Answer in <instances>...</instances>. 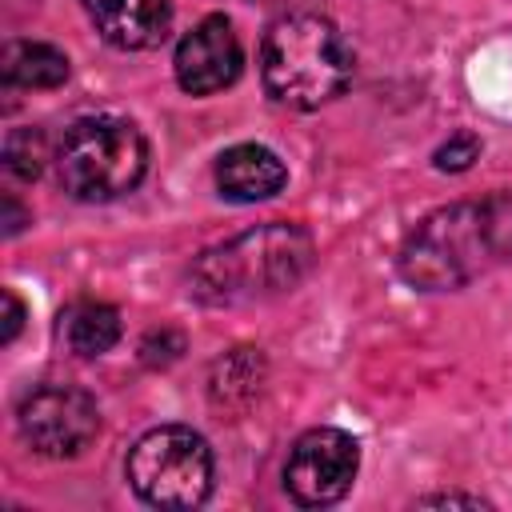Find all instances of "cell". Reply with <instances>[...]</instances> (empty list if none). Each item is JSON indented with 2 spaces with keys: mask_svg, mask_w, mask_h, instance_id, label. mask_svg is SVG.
<instances>
[{
  "mask_svg": "<svg viewBox=\"0 0 512 512\" xmlns=\"http://www.w3.org/2000/svg\"><path fill=\"white\" fill-rule=\"evenodd\" d=\"M512 256V196L460 200L428 212L400 244V276L412 288H464Z\"/></svg>",
  "mask_w": 512,
  "mask_h": 512,
  "instance_id": "cell-1",
  "label": "cell"
},
{
  "mask_svg": "<svg viewBox=\"0 0 512 512\" xmlns=\"http://www.w3.org/2000/svg\"><path fill=\"white\" fill-rule=\"evenodd\" d=\"M312 256L316 244L300 224L268 220L224 244L204 248L192 260L188 284L192 296L204 304H252L296 288L312 268Z\"/></svg>",
  "mask_w": 512,
  "mask_h": 512,
  "instance_id": "cell-2",
  "label": "cell"
},
{
  "mask_svg": "<svg viewBox=\"0 0 512 512\" xmlns=\"http://www.w3.org/2000/svg\"><path fill=\"white\" fill-rule=\"evenodd\" d=\"M260 76L268 96L288 108H320L352 80V48L332 20L296 12L276 20L260 44Z\"/></svg>",
  "mask_w": 512,
  "mask_h": 512,
  "instance_id": "cell-3",
  "label": "cell"
},
{
  "mask_svg": "<svg viewBox=\"0 0 512 512\" xmlns=\"http://www.w3.org/2000/svg\"><path fill=\"white\" fill-rule=\"evenodd\" d=\"M148 168V140L132 120L84 116L76 120L56 152V176L68 196L104 204L132 192Z\"/></svg>",
  "mask_w": 512,
  "mask_h": 512,
  "instance_id": "cell-4",
  "label": "cell"
},
{
  "mask_svg": "<svg viewBox=\"0 0 512 512\" xmlns=\"http://www.w3.org/2000/svg\"><path fill=\"white\" fill-rule=\"evenodd\" d=\"M128 484L144 504L196 508L212 492V448L184 424H160L132 444Z\"/></svg>",
  "mask_w": 512,
  "mask_h": 512,
  "instance_id": "cell-5",
  "label": "cell"
},
{
  "mask_svg": "<svg viewBox=\"0 0 512 512\" xmlns=\"http://www.w3.org/2000/svg\"><path fill=\"white\" fill-rule=\"evenodd\" d=\"M20 436L40 456H76L100 432V408L84 388L72 384H40L20 400Z\"/></svg>",
  "mask_w": 512,
  "mask_h": 512,
  "instance_id": "cell-6",
  "label": "cell"
},
{
  "mask_svg": "<svg viewBox=\"0 0 512 512\" xmlns=\"http://www.w3.org/2000/svg\"><path fill=\"white\" fill-rule=\"evenodd\" d=\"M360 468V444L340 428H308L288 460H284V488L300 508L336 504Z\"/></svg>",
  "mask_w": 512,
  "mask_h": 512,
  "instance_id": "cell-7",
  "label": "cell"
},
{
  "mask_svg": "<svg viewBox=\"0 0 512 512\" xmlns=\"http://www.w3.org/2000/svg\"><path fill=\"white\" fill-rule=\"evenodd\" d=\"M240 64H244V52L232 24L224 16H208L176 48V84L192 96H208L228 88L240 76Z\"/></svg>",
  "mask_w": 512,
  "mask_h": 512,
  "instance_id": "cell-8",
  "label": "cell"
},
{
  "mask_svg": "<svg viewBox=\"0 0 512 512\" xmlns=\"http://www.w3.org/2000/svg\"><path fill=\"white\" fill-rule=\"evenodd\" d=\"M84 12L108 44L128 52L156 48L172 28L168 0H84Z\"/></svg>",
  "mask_w": 512,
  "mask_h": 512,
  "instance_id": "cell-9",
  "label": "cell"
},
{
  "mask_svg": "<svg viewBox=\"0 0 512 512\" xmlns=\"http://www.w3.org/2000/svg\"><path fill=\"white\" fill-rule=\"evenodd\" d=\"M288 184L284 160L264 144H236L216 160V188L236 204H256Z\"/></svg>",
  "mask_w": 512,
  "mask_h": 512,
  "instance_id": "cell-10",
  "label": "cell"
},
{
  "mask_svg": "<svg viewBox=\"0 0 512 512\" xmlns=\"http://www.w3.org/2000/svg\"><path fill=\"white\" fill-rule=\"evenodd\" d=\"M0 76L12 88H60L68 80V56L40 40H12L0 52Z\"/></svg>",
  "mask_w": 512,
  "mask_h": 512,
  "instance_id": "cell-11",
  "label": "cell"
},
{
  "mask_svg": "<svg viewBox=\"0 0 512 512\" xmlns=\"http://www.w3.org/2000/svg\"><path fill=\"white\" fill-rule=\"evenodd\" d=\"M60 332L76 356L92 360V356H104L120 340V312L112 304H100V300H80L64 312Z\"/></svg>",
  "mask_w": 512,
  "mask_h": 512,
  "instance_id": "cell-12",
  "label": "cell"
},
{
  "mask_svg": "<svg viewBox=\"0 0 512 512\" xmlns=\"http://www.w3.org/2000/svg\"><path fill=\"white\" fill-rule=\"evenodd\" d=\"M256 388H260V352L256 348H236L224 360H216V368H212V400H220V404L252 400Z\"/></svg>",
  "mask_w": 512,
  "mask_h": 512,
  "instance_id": "cell-13",
  "label": "cell"
},
{
  "mask_svg": "<svg viewBox=\"0 0 512 512\" xmlns=\"http://www.w3.org/2000/svg\"><path fill=\"white\" fill-rule=\"evenodd\" d=\"M48 160V140L40 128H12L4 136V168L20 180H36Z\"/></svg>",
  "mask_w": 512,
  "mask_h": 512,
  "instance_id": "cell-14",
  "label": "cell"
},
{
  "mask_svg": "<svg viewBox=\"0 0 512 512\" xmlns=\"http://www.w3.org/2000/svg\"><path fill=\"white\" fill-rule=\"evenodd\" d=\"M476 156H480V140L472 132H456L448 144L436 148V168L440 172H464V168H472Z\"/></svg>",
  "mask_w": 512,
  "mask_h": 512,
  "instance_id": "cell-15",
  "label": "cell"
},
{
  "mask_svg": "<svg viewBox=\"0 0 512 512\" xmlns=\"http://www.w3.org/2000/svg\"><path fill=\"white\" fill-rule=\"evenodd\" d=\"M180 352H184V336H180V332H172V328L148 332V336H144V344H140V360H144L148 368H164V364H172Z\"/></svg>",
  "mask_w": 512,
  "mask_h": 512,
  "instance_id": "cell-16",
  "label": "cell"
},
{
  "mask_svg": "<svg viewBox=\"0 0 512 512\" xmlns=\"http://www.w3.org/2000/svg\"><path fill=\"white\" fill-rule=\"evenodd\" d=\"M4 308H8V316H4V344H12L16 332H20V324H24V308H20V300H16L12 288L4 292Z\"/></svg>",
  "mask_w": 512,
  "mask_h": 512,
  "instance_id": "cell-17",
  "label": "cell"
},
{
  "mask_svg": "<svg viewBox=\"0 0 512 512\" xmlns=\"http://www.w3.org/2000/svg\"><path fill=\"white\" fill-rule=\"evenodd\" d=\"M20 228H24V208H20L12 196H4V232L16 236Z\"/></svg>",
  "mask_w": 512,
  "mask_h": 512,
  "instance_id": "cell-18",
  "label": "cell"
},
{
  "mask_svg": "<svg viewBox=\"0 0 512 512\" xmlns=\"http://www.w3.org/2000/svg\"><path fill=\"white\" fill-rule=\"evenodd\" d=\"M420 504H468V508H480L484 500H480V496H460V492H448V496H424Z\"/></svg>",
  "mask_w": 512,
  "mask_h": 512,
  "instance_id": "cell-19",
  "label": "cell"
}]
</instances>
